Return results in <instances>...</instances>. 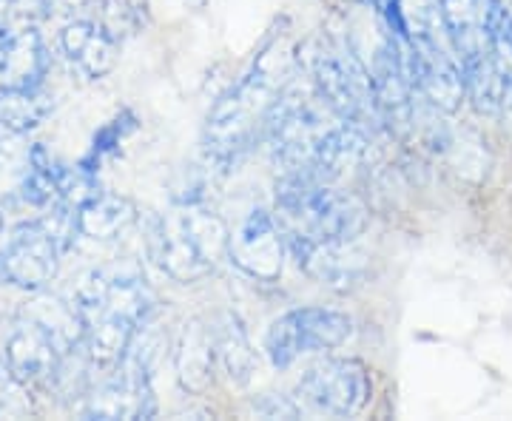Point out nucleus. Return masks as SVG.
<instances>
[{
	"label": "nucleus",
	"mask_w": 512,
	"mask_h": 421,
	"mask_svg": "<svg viewBox=\"0 0 512 421\" xmlns=\"http://www.w3.org/2000/svg\"><path fill=\"white\" fill-rule=\"evenodd\" d=\"M262 140L282 177H316L333 183L367 157V129L339 120L311 83L288 80L265 120Z\"/></svg>",
	"instance_id": "nucleus-1"
},
{
	"label": "nucleus",
	"mask_w": 512,
	"mask_h": 421,
	"mask_svg": "<svg viewBox=\"0 0 512 421\" xmlns=\"http://www.w3.org/2000/svg\"><path fill=\"white\" fill-rule=\"evenodd\" d=\"M77 311L83 322L80 348L97 367H114L126 356L131 339L143 328L154 308L146 279L131 265L94 271L77 291Z\"/></svg>",
	"instance_id": "nucleus-2"
},
{
	"label": "nucleus",
	"mask_w": 512,
	"mask_h": 421,
	"mask_svg": "<svg viewBox=\"0 0 512 421\" xmlns=\"http://www.w3.org/2000/svg\"><path fill=\"white\" fill-rule=\"evenodd\" d=\"M291 77L288 52L282 46H268L251 66V72L222 94L214 109L208 111L205 137H202V146L211 163L231 168L251 151L256 137H262L265 131V120L274 109L276 97L288 86Z\"/></svg>",
	"instance_id": "nucleus-3"
},
{
	"label": "nucleus",
	"mask_w": 512,
	"mask_h": 421,
	"mask_svg": "<svg viewBox=\"0 0 512 421\" xmlns=\"http://www.w3.org/2000/svg\"><path fill=\"white\" fill-rule=\"evenodd\" d=\"M274 217L288 251L299 245L359 239L367 225L362 202L316 177H279Z\"/></svg>",
	"instance_id": "nucleus-4"
},
{
	"label": "nucleus",
	"mask_w": 512,
	"mask_h": 421,
	"mask_svg": "<svg viewBox=\"0 0 512 421\" xmlns=\"http://www.w3.org/2000/svg\"><path fill=\"white\" fill-rule=\"evenodd\" d=\"M80 339L83 322L77 305L57 296H40L18 316L3 348V362L23 385H40L63 370L72 350L80 348Z\"/></svg>",
	"instance_id": "nucleus-5"
},
{
	"label": "nucleus",
	"mask_w": 512,
	"mask_h": 421,
	"mask_svg": "<svg viewBox=\"0 0 512 421\" xmlns=\"http://www.w3.org/2000/svg\"><path fill=\"white\" fill-rule=\"evenodd\" d=\"M228 234L220 214L200 202H185L154 220L148 254L165 276L180 285H194L228 259Z\"/></svg>",
	"instance_id": "nucleus-6"
},
{
	"label": "nucleus",
	"mask_w": 512,
	"mask_h": 421,
	"mask_svg": "<svg viewBox=\"0 0 512 421\" xmlns=\"http://www.w3.org/2000/svg\"><path fill=\"white\" fill-rule=\"evenodd\" d=\"M308 80L313 92L322 97L339 120L356 123L362 129H376L379 111H376V97H373V80L370 69L353 55L345 43L336 40H316L308 49Z\"/></svg>",
	"instance_id": "nucleus-7"
},
{
	"label": "nucleus",
	"mask_w": 512,
	"mask_h": 421,
	"mask_svg": "<svg viewBox=\"0 0 512 421\" xmlns=\"http://www.w3.org/2000/svg\"><path fill=\"white\" fill-rule=\"evenodd\" d=\"M353 336V319L333 308H296L279 316L265 333V353L276 370L291 367L308 353L345 345Z\"/></svg>",
	"instance_id": "nucleus-8"
},
{
	"label": "nucleus",
	"mask_w": 512,
	"mask_h": 421,
	"mask_svg": "<svg viewBox=\"0 0 512 421\" xmlns=\"http://www.w3.org/2000/svg\"><path fill=\"white\" fill-rule=\"evenodd\" d=\"M296 393L308 413L350 419L367 407L373 382L359 359H325L299 379Z\"/></svg>",
	"instance_id": "nucleus-9"
},
{
	"label": "nucleus",
	"mask_w": 512,
	"mask_h": 421,
	"mask_svg": "<svg viewBox=\"0 0 512 421\" xmlns=\"http://www.w3.org/2000/svg\"><path fill=\"white\" fill-rule=\"evenodd\" d=\"M57 200L55 160L26 134L0 129V202L46 208Z\"/></svg>",
	"instance_id": "nucleus-10"
},
{
	"label": "nucleus",
	"mask_w": 512,
	"mask_h": 421,
	"mask_svg": "<svg viewBox=\"0 0 512 421\" xmlns=\"http://www.w3.org/2000/svg\"><path fill=\"white\" fill-rule=\"evenodd\" d=\"M373 97L379 123L393 131H407L413 123V74H410V43L384 29V40L379 43L373 63H370Z\"/></svg>",
	"instance_id": "nucleus-11"
},
{
	"label": "nucleus",
	"mask_w": 512,
	"mask_h": 421,
	"mask_svg": "<svg viewBox=\"0 0 512 421\" xmlns=\"http://www.w3.org/2000/svg\"><path fill=\"white\" fill-rule=\"evenodd\" d=\"M410 74L416 92L433 106V109L453 114L464 103V74L458 66V57H453L441 40L436 37L433 23L419 26L410 37Z\"/></svg>",
	"instance_id": "nucleus-12"
},
{
	"label": "nucleus",
	"mask_w": 512,
	"mask_h": 421,
	"mask_svg": "<svg viewBox=\"0 0 512 421\" xmlns=\"http://www.w3.org/2000/svg\"><path fill=\"white\" fill-rule=\"evenodd\" d=\"M60 245L43 222H20L0 245V274L23 291H43L57 274Z\"/></svg>",
	"instance_id": "nucleus-13"
},
{
	"label": "nucleus",
	"mask_w": 512,
	"mask_h": 421,
	"mask_svg": "<svg viewBox=\"0 0 512 421\" xmlns=\"http://www.w3.org/2000/svg\"><path fill=\"white\" fill-rule=\"evenodd\" d=\"M154 413L157 402L151 390V367L128 353L111 367V376L86 393L89 419H151Z\"/></svg>",
	"instance_id": "nucleus-14"
},
{
	"label": "nucleus",
	"mask_w": 512,
	"mask_h": 421,
	"mask_svg": "<svg viewBox=\"0 0 512 421\" xmlns=\"http://www.w3.org/2000/svg\"><path fill=\"white\" fill-rule=\"evenodd\" d=\"M228 259L256 282H276L282 276L288 245L271 211L254 208L237 231L228 234Z\"/></svg>",
	"instance_id": "nucleus-15"
},
{
	"label": "nucleus",
	"mask_w": 512,
	"mask_h": 421,
	"mask_svg": "<svg viewBox=\"0 0 512 421\" xmlns=\"http://www.w3.org/2000/svg\"><path fill=\"white\" fill-rule=\"evenodd\" d=\"M441 32L450 40L458 60L490 52L493 26L504 12L501 0H436Z\"/></svg>",
	"instance_id": "nucleus-16"
},
{
	"label": "nucleus",
	"mask_w": 512,
	"mask_h": 421,
	"mask_svg": "<svg viewBox=\"0 0 512 421\" xmlns=\"http://www.w3.org/2000/svg\"><path fill=\"white\" fill-rule=\"evenodd\" d=\"M49 72V52L35 29H6L0 23V92L37 89Z\"/></svg>",
	"instance_id": "nucleus-17"
},
{
	"label": "nucleus",
	"mask_w": 512,
	"mask_h": 421,
	"mask_svg": "<svg viewBox=\"0 0 512 421\" xmlns=\"http://www.w3.org/2000/svg\"><path fill=\"white\" fill-rule=\"evenodd\" d=\"M60 49L86 80H103L117 63L120 40L111 35L100 20L77 18L63 26Z\"/></svg>",
	"instance_id": "nucleus-18"
},
{
	"label": "nucleus",
	"mask_w": 512,
	"mask_h": 421,
	"mask_svg": "<svg viewBox=\"0 0 512 421\" xmlns=\"http://www.w3.org/2000/svg\"><path fill=\"white\" fill-rule=\"evenodd\" d=\"M288 254L299 262V268L305 274L333 291H348L350 285L359 282L365 274V254L359 251L356 239L299 245V248H291Z\"/></svg>",
	"instance_id": "nucleus-19"
},
{
	"label": "nucleus",
	"mask_w": 512,
	"mask_h": 421,
	"mask_svg": "<svg viewBox=\"0 0 512 421\" xmlns=\"http://www.w3.org/2000/svg\"><path fill=\"white\" fill-rule=\"evenodd\" d=\"M174 370H177V382L185 393L200 396L211 387L214 373H217L211 322H205V319L185 322L177 336V345H174Z\"/></svg>",
	"instance_id": "nucleus-20"
},
{
	"label": "nucleus",
	"mask_w": 512,
	"mask_h": 421,
	"mask_svg": "<svg viewBox=\"0 0 512 421\" xmlns=\"http://www.w3.org/2000/svg\"><path fill=\"white\" fill-rule=\"evenodd\" d=\"M217 370L231 385H248L256 373V353L248 342V333L234 313H220L211 319Z\"/></svg>",
	"instance_id": "nucleus-21"
},
{
	"label": "nucleus",
	"mask_w": 512,
	"mask_h": 421,
	"mask_svg": "<svg viewBox=\"0 0 512 421\" xmlns=\"http://www.w3.org/2000/svg\"><path fill=\"white\" fill-rule=\"evenodd\" d=\"M134 222H137L134 202L111 191H97L92 200L77 208V228L83 237L94 242H111L123 237Z\"/></svg>",
	"instance_id": "nucleus-22"
},
{
	"label": "nucleus",
	"mask_w": 512,
	"mask_h": 421,
	"mask_svg": "<svg viewBox=\"0 0 512 421\" xmlns=\"http://www.w3.org/2000/svg\"><path fill=\"white\" fill-rule=\"evenodd\" d=\"M461 74H464V94L467 100H473V106L484 114H498L504 103V89L510 83V77L498 66V60L490 52L458 60Z\"/></svg>",
	"instance_id": "nucleus-23"
},
{
	"label": "nucleus",
	"mask_w": 512,
	"mask_h": 421,
	"mask_svg": "<svg viewBox=\"0 0 512 421\" xmlns=\"http://www.w3.org/2000/svg\"><path fill=\"white\" fill-rule=\"evenodd\" d=\"M52 111V97L37 89H18V92H0V129L29 134L37 129Z\"/></svg>",
	"instance_id": "nucleus-24"
},
{
	"label": "nucleus",
	"mask_w": 512,
	"mask_h": 421,
	"mask_svg": "<svg viewBox=\"0 0 512 421\" xmlns=\"http://www.w3.org/2000/svg\"><path fill=\"white\" fill-rule=\"evenodd\" d=\"M137 129V117L131 114V111H120L111 123H106L103 129L94 134L92 140V151L80 160V168H86V171H92V174H97V165H100V160L106 157V154H111V151H117L120 148V143L126 140L131 131Z\"/></svg>",
	"instance_id": "nucleus-25"
},
{
	"label": "nucleus",
	"mask_w": 512,
	"mask_h": 421,
	"mask_svg": "<svg viewBox=\"0 0 512 421\" xmlns=\"http://www.w3.org/2000/svg\"><path fill=\"white\" fill-rule=\"evenodd\" d=\"M26 387L29 385L20 382L12 373V367L0 362V419H18V416H26L32 410Z\"/></svg>",
	"instance_id": "nucleus-26"
},
{
	"label": "nucleus",
	"mask_w": 512,
	"mask_h": 421,
	"mask_svg": "<svg viewBox=\"0 0 512 421\" xmlns=\"http://www.w3.org/2000/svg\"><path fill=\"white\" fill-rule=\"evenodd\" d=\"M100 23L109 29L111 35L120 37L134 29L137 23V9H131L128 0H100Z\"/></svg>",
	"instance_id": "nucleus-27"
},
{
	"label": "nucleus",
	"mask_w": 512,
	"mask_h": 421,
	"mask_svg": "<svg viewBox=\"0 0 512 421\" xmlns=\"http://www.w3.org/2000/svg\"><path fill=\"white\" fill-rule=\"evenodd\" d=\"M254 410L259 416H268V419H296V416L305 413L302 404L293 402L291 396H279V393H271L262 402H256Z\"/></svg>",
	"instance_id": "nucleus-28"
},
{
	"label": "nucleus",
	"mask_w": 512,
	"mask_h": 421,
	"mask_svg": "<svg viewBox=\"0 0 512 421\" xmlns=\"http://www.w3.org/2000/svg\"><path fill=\"white\" fill-rule=\"evenodd\" d=\"M97 0H49V9H60V12H80L89 9Z\"/></svg>",
	"instance_id": "nucleus-29"
},
{
	"label": "nucleus",
	"mask_w": 512,
	"mask_h": 421,
	"mask_svg": "<svg viewBox=\"0 0 512 421\" xmlns=\"http://www.w3.org/2000/svg\"><path fill=\"white\" fill-rule=\"evenodd\" d=\"M501 117H504V126L512 131V80L507 83V89H504V103H501V111H498Z\"/></svg>",
	"instance_id": "nucleus-30"
},
{
	"label": "nucleus",
	"mask_w": 512,
	"mask_h": 421,
	"mask_svg": "<svg viewBox=\"0 0 512 421\" xmlns=\"http://www.w3.org/2000/svg\"><path fill=\"white\" fill-rule=\"evenodd\" d=\"M15 6L20 12H43L49 9V0H15Z\"/></svg>",
	"instance_id": "nucleus-31"
},
{
	"label": "nucleus",
	"mask_w": 512,
	"mask_h": 421,
	"mask_svg": "<svg viewBox=\"0 0 512 421\" xmlns=\"http://www.w3.org/2000/svg\"><path fill=\"white\" fill-rule=\"evenodd\" d=\"M9 6H15V0H0V23H3V18H6Z\"/></svg>",
	"instance_id": "nucleus-32"
},
{
	"label": "nucleus",
	"mask_w": 512,
	"mask_h": 421,
	"mask_svg": "<svg viewBox=\"0 0 512 421\" xmlns=\"http://www.w3.org/2000/svg\"><path fill=\"white\" fill-rule=\"evenodd\" d=\"M350 3H373V0H350Z\"/></svg>",
	"instance_id": "nucleus-33"
},
{
	"label": "nucleus",
	"mask_w": 512,
	"mask_h": 421,
	"mask_svg": "<svg viewBox=\"0 0 512 421\" xmlns=\"http://www.w3.org/2000/svg\"><path fill=\"white\" fill-rule=\"evenodd\" d=\"M0 234H3V214H0Z\"/></svg>",
	"instance_id": "nucleus-34"
}]
</instances>
